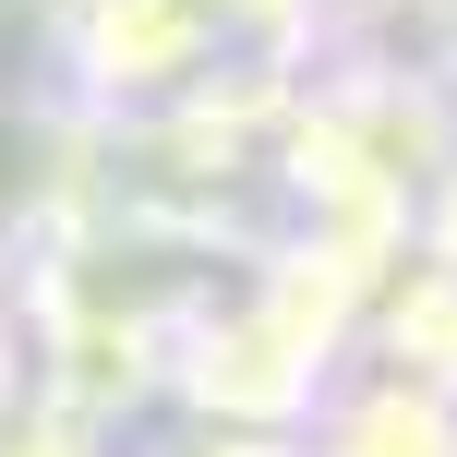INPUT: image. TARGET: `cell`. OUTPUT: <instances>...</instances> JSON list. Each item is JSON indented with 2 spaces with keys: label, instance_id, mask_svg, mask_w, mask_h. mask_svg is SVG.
Here are the masks:
<instances>
[{
  "label": "cell",
  "instance_id": "cell-1",
  "mask_svg": "<svg viewBox=\"0 0 457 457\" xmlns=\"http://www.w3.org/2000/svg\"><path fill=\"white\" fill-rule=\"evenodd\" d=\"M313 457H457V397L421 386V373L397 361V373H373V386L325 397Z\"/></svg>",
  "mask_w": 457,
  "mask_h": 457
}]
</instances>
